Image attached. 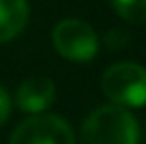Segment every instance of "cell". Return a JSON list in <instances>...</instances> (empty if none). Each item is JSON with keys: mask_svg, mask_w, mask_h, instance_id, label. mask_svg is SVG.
Listing matches in <instances>:
<instances>
[{"mask_svg": "<svg viewBox=\"0 0 146 144\" xmlns=\"http://www.w3.org/2000/svg\"><path fill=\"white\" fill-rule=\"evenodd\" d=\"M114 13L129 23H146V0H110Z\"/></svg>", "mask_w": 146, "mask_h": 144, "instance_id": "52a82bcc", "label": "cell"}, {"mask_svg": "<svg viewBox=\"0 0 146 144\" xmlns=\"http://www.w3.org/2000/svg\"><path fill=\"white\" fill-rule=\"evenodd\" d=\"M9 144H74V133L62 117L34 115L15 127Z\"/></svg>", "mask_w": 146, "mask_h": 144, "instance_id": "277c9868", "label": "cell"}, {"mask_svg": "<svg viewBox=\"0 0 146 144\" xmlns=\"http://www.w3.org/2000/svg\"><path fill=\"white\" fill-rule=\"evenodd\" d=\"M55 100V83L47 76H30L19 85L15 102H17L19 110L30 112V115H38Z\"/></svg>", "mask_w": 146, "mask_h": 144, "instance_id": "5b68a950", "label": "cell"}, {"mask_svg": "<svg viewBox=\"0 0 146 144\" xmlns=\"http://www.w3.org/2000/svg\"><path fill=\"white\" fill-rule=\"evenodd\" d=\"M9 115H11V98H9L7 91H4V87L0 85V127L7 123Z\"/></svg>", "mask_w": 146, "mask_h": 144, "instance_id": "ba28073f", "label": "cell"}, {"mask_svg": "<svg viewBox=\"0 0 146 144\" xmlns=\"http://www.w3.org/2000/svg\"><path fill=\"white\" fill-rule=\"evenodd\" d=\"M140 127L133 115L121 106H100L83 125L85 144H138Z\"/></svg>", "mask_w": 146, "mask_h": 144, "instance_id": "6da1fadb", "label": "cell"}, {"mask_svg": "<svg viewBox=\"0 0 146 144\" xmlns=\"http://www.w3.org/2000/svg\"><path fill=\"white\" fill-rule=\"evenodd\" d=\"M53 44L59 55L70 62H89L100 49L93 28L80 19H62L53 28Z\"/></svg>", "mask_w": 146, "mask_h": 144, "instance_id": "3957f363", "label": "cell"}, {"mask_svg": "<svg viewBox=\"0 0 146 144\" xmlns=\"http://www.w3.org/2000/svg\"><path fill=\"white\" fill-rule=\"evenodd\" d=\"M28 15L26 0H0V44L13 40L26 28Z\"/></svg>", "mask_w": 146, "mask_h": 144, "instance_id": "8992f818", "label": "cell"}, {"mask_svg": "<svg viewBox=\"0 0 146 144\" xmlns=\"http://www.w3.org/2000/svg\"><path fill=\"white\" fill-rule=\"evenodd\" d=\"M102 89L114 106L142 108L146 106V68L131 62L114 64L104 72Z\"/></svg>", "mask_w": 146, "mask_h": 144, "instance_id": "7a4b0ae2", "label": "cell"}]
</instances>
